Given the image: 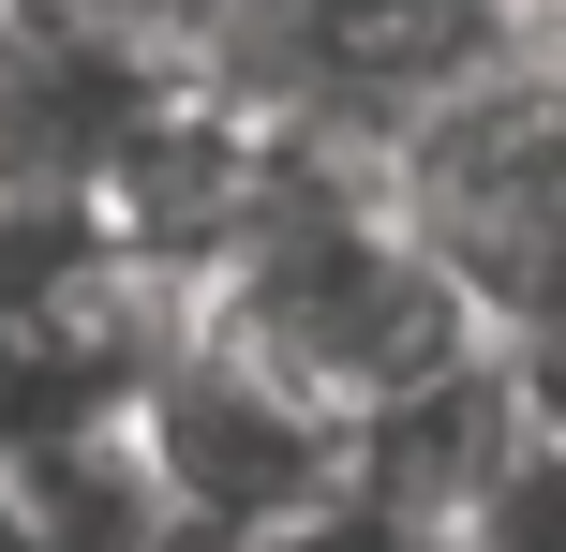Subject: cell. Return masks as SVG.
<instances>
[{
    "label": "cell",
    "mask_w": 566,
    "mask_h": 552,
    "mask_svg": "<svg viewBox=\"0 0 566 552\" xmlns=\"http://www.w3.org/2000/svg\"><path fill=\"white\" fill-rule=\"evenodd\" d=\"M195 60L119 0H0V209H119Z\"/></svg>",
    "instance_id": "6da1fadb"
},
{
    "label": "cell",
    "mask_w": 566,
    "mask_h": 552,
    "mask_svg": "<svg viewBox=\"0 0 566 552\" xmlns=\"http://www.w3.org/2000/svg\"><path fill=\"white\" fill-rule=\"evenodd\" d=\"M149 448H165L179 478V523H195V552H239L269 523H298V508H328L343 478H358V418L313 404L283 358H254L239 329L195 314V344L149 374Z\"/></svg>",
    "instance_id": "7a4b0ae2"
},
{
    "label": "cell",
    "mask_w": 566,
    "mask_h": 552,
    "mask_svg": "<svg viewBox=\"0 0 566 552\" xmlns=\"http://www.w3.org/2000/svg\"><path fill=\"white\" fill-rule=\"evenodd\" d=\"M0 464H15L45 552H195L149 418H75V434H30V448H0Z\"/></svg>",
    "instance_id": "3957f363"
},
{
    "label": "cell",
    "mask_w": 566,
    "mask_h": 552,
    "mask_svg": "<svg viewBox=\"0 0 566 552\" xmlns=\"http://www.w3.org/2000/svg\"><path fill=\"white\" fill-rule=\"evenodd\" d=\"M448 552H566V404L552 388H537V418L492 448V478L448 508Z\"/></svg>",
    "instance_id": "277c9868"
},
{
    "label": "cell",
    "mask_w": 566,
    "mask_h": 552,
    "mask_svg": "<svg viewBox=\"0 0 566 552\" xmlns=\"http://www.w3.org/2000/svg\"><path fill=\"white\" fill-rule=\"evenodd\" d=\"M239 552H432V523L402 493H373V464H358L328 508H298V523H269V538H239Z\"/></svg>",
    "instance_id": "5b68a950"
},
{
    "label": "cell",
    "mask_w": 566,
    "mask_h": 552,
    "mask_svg": "<svg viewBox=\"0 0 566 552\" xmlns=\"http://www.w3.org/2000/svg\"><path fill=\"white\" fill-rule=\"evenodd\" d=\"M0 552H45V523H30V493H15V464H0Z\"/></svg>",
    "instance_id": "8992f818"
},
{
    "label": "cell",
    "mask_w": 566,
    "mask_h": 552,
    "mask_svg": "<svg viewBox=\"0 0 566 552\" xmlns=\"http://www.w3.org/2000/svg\"><path fill=\"white\" fill-rule=\"evenodd\" d=\"M522 358H537V388H552V404H566V329H552V344H522Z\"/></svg>",
    "instance_id": "52a82bcc"
},
{
    "label": "cell",
    "mask_w": 566,
    "mask_h": 552,
    "mask_svg": "<svg viewBox=\"0 0 566 552\" xmlns=\"http://www.w3.org/2000/svg\"><path fill=\"white\" fill-rule=\"evenodd\" d=\"M432 552H448V538H432Z\"/></svg>",
    "instance_id": "ba28073f"
}]
</instances>
